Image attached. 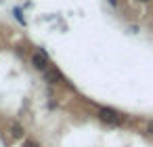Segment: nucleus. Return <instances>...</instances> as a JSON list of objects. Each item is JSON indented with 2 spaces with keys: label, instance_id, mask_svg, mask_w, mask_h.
Listing matches in <instances>:
<instances>
[{
  "label": "nucleus",
  "instance_id": "f257e3e1",
  "mask_svg": "<svg viewBox=\"0 0 153 147\" xmlns=\"http://www.w3.org/2000/svg\"><path fill=\"white\" fill-rule=\"evenodd\" d=\"M94 116H97L99 122H103V124H107V126H124L126 120H128L126 113H122L120 109L109 107V105H99Z\"/></svg>",
  "mask_w": 153,
  "mask_h": 147
},
{
  "label": "nucleus",
  "instance_id": "f03ea898",
  "mask_svg": "<svg viewBox=\"0 0 153 147\" xmlns=\"http://www.w3.org/2000/svg\"><path fill=\"white\" fill-rule=\"evenodd\" d=\"M42 78H44V82L48 84V86H61V88H69V90H76V86L55 67V65H51L44 74H42Z\"/></svg>",
  "mask_w": 153,
  "mask_h": 147
},
{
  "label": "nucleus",
  "instance_id": "7ed1b4c3",
  "mask_svg": "<svg viewBox=\"0 0 153 147\" xmlns=\"http://www.w3.org/2000/svg\"><path fill=\"white\" fill-rule=\"evenodd\" d=\"M30 65H32L36 72L44 74V72H46L53 63H51L48 53H46L44 49H36V51H32V53H30Z\"/></svg>",
  "mask_w": 153,
  "mask_h": 147
},
{
  "label": "nucleus",
  "instance_id": "20e7f679",
  "mask_svg": "<svg viewBox=\"0 0 153 147\" xmlns=\"http://www.w3.org/2000/svg\"><path fill=\"white\" fill-rule=\"evenodd\" d=\"M9 134H11V139H15V141H23V139H25V128H23L19 122H13V124L9 126Z\"/></svg>",
  "mask_w": 153,
  "mask_h": 147
},
{
  "label": "nucleus",
  "instance_id": "39448f33",
  "mask_svg": "<svg viewBox=\"0 0 153 147\" xmlns=\"http://www.w3.org/2000/svg\"><path fill=\"white\" fill-rule=\"evenodd\" d=\"M21 147H42V145H40V141H38V139L25 137V139H23V145H21Z\"/></svg>",
  "mask_w": 153,
  "mask_h": 147
},
{
  "label": "nucleus",
  "instance_id": "423d86ee",
  "mask_svg": "<svg viewBox=\"0 0 153 147\" xmlns=\"http://www.w3.org/2000/svg\"><path fill=\"white\" fill-rule=\"evenodd\" d=\"M145 134L153 139V118H151V120H149V122L145 124Z\"/></svg>",
  "mask_w": 153,
  "mask_h": 147
},
{
  "label": "nucleus",
  "instance_id": "0eeeda50",
  "mask_svg": "<svg viewBox=\"0 0 153 147\" xmlns=\"http://www.w3.org/2000/svg\"><path fill=\"white\" fill-rule=\"evenodd\" d=\"M13 15L17 17V21H19L21 25H25V17H23V13H21V9H15V11H13Z\"/></svg>",
  "mask_w": 153,
  "mask_h": 147
},
{
  "label": "nucleus",
  "instance_id": "6e6552de",
  "mask_svg": "<svg viewBox=\"0 0 153 147\" xmlns=\"http://www.w3.org/2000/svg\"><path fill=\"white\" fill-rule=\"evenodd\" d=\"M130 32L132 34H138V25H130Z\"/></svg>",
  "mask_w": 153,
  "mask_h": 147
},
{
  "label": "nucleus",
  "instance_id": "1a4fd4ad",
  "mask_svg": "<svg viewBox=\"0 0 153 147\" xmlns=\"http://www.w3.org/2000/svg\"><path fill=\"white\" fill-rule=\"evenodd\" d=\"M107 2H109L111 7H117V4H120V0H107Z\"/></svg>",
  "mask_w": 153,
  "mask_h": 147
},
{
  "label": "nucleus",
  "instance_id": "9d476101",
  "mask_svg": "<svg viewBox=\"0 0 153 147\" xmlns=\"http://www.w3.org/2000/svg\"><path fill=\"white\" fill-rule=\"evenodd\" d=\"M138 2H151V0H138Z\"/></svg>",
  "mask_w": 153,
  "mask_h": 147
}]
</instances>
